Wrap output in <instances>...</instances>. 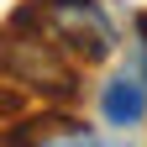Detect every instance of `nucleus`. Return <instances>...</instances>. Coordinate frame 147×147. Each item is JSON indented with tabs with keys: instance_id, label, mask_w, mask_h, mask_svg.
I'll list each match as a JSON object with an SVG mask.
<instances>
[{
	"instance_id": "nucleus-5",
	"label": "nucleus",
	"mask_w": 147,
	"mask_h": 147,
	"mask_svg": "<svg viewBox=\"0 0 147 147\" xmlns=\"http://www.w3.org/2000/svg\"><path fill=\"white\" fill-rule=\"evenodd\" d=\"M137 37H142V42H147V11L137 16Z\"/></svg>"
},
{
	"instance_id": "nucleus-1",
	"label": "nucleus",
	"mask_w": 147,
	"mask_h": 147,
	"mask_svg": "<svg viewBox=\"0 0 147 147\" xmlns=\"http://www.w3.org/2000/svg\"><path fill=\"white\" fill-rule=\"evenodd\" d=\"M16 21H26L47 42H58L79 68H95V63H105L121 47L116 21L105 16L100 0H32V5L16 11Z\"/></svg>"
},
{
	"instance_id": "nucleus-2",
	"label": "nucleus",
	"mask_w": 147,
	"mask_h": 147,
	"mask_svg": "<svg viewBox=\"0 0 147 147\" xmlns=\"http://www.w3.org/2000/svg\"><path fill=\"white\" fill-rule=\"evenodd\" d=\"M5 84L68 105L79 95V63L58 42H47L37 26H26V21L11 16V26H5Z\"/></svg>"
},
{
	"instance_id": "nucleus-3",
	"label": "nucleus",
	"mask_w": 147,
	"mask_h": 147,
	"mask_svg": "<svg viewBox=\"0 0 147 147\" xmlns=\"http://www.w3.org/2000/svg\"><path fill=\"white\" fill-rule=\"evenodd\" d=\"M100 116L110 126H142L147 121V84L131 79V74H121V79H110L100 89Z\"/></svg>"
},
{
	"instance_id": "nucleus-4",
	"label": "nucleus",
	"mask_w": 147,
	"mask_h": 147,
	"mask_svg": "<svg viewBox=\"0 0 147 147\" xmlns=\"http://www.w3.org/2000/svg\"><path fill=\"white\" fill-rule=\"evenodd\" d=\"M37 131H21L11 142H95V131H89L84 121H68V116H47V121H32Z\"/></svg>"
}]
</instances>
